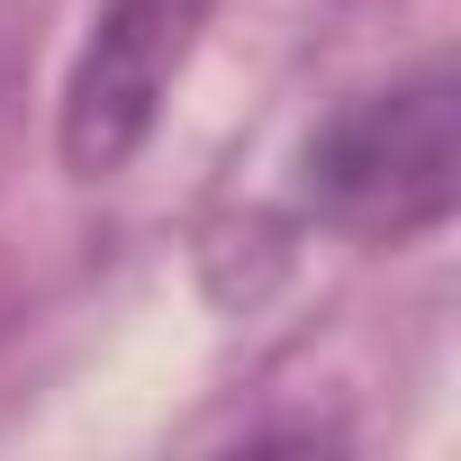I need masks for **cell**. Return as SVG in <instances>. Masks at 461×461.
I'll return each instance as SVG.
<instances>
[{
    "label": "cell",
    "instance_id": "obj_1",
    "mask_svg": "<svg viewBox=\"0 0 461 461\" xmlns=\"http://www.w3.org/2000/svg\"><path fill=\"white\" fill-rule=\"evenodd\" d=\"M461 181V82L443 55L335 100L299 145V208L362 245H407L452 217Z\"/></svg>",
    "mask_w": 461,
    "mask_h": 461
},
{
    "label": "cell",
    "instance_id": "obj_2",
    "mask_svg": "<svg viewBox=\"0 0 461 461\" xmlns=\"http://www.w3.org/2000/svg\"><path fill=\"white\" fill-rule=\"evenodd\" d=\"M217 0H109L64 73V172L109 181L145 154Z\"/></svg>",
    "mask_w": 461,
    "mask_h": 461
}]
</instances>
